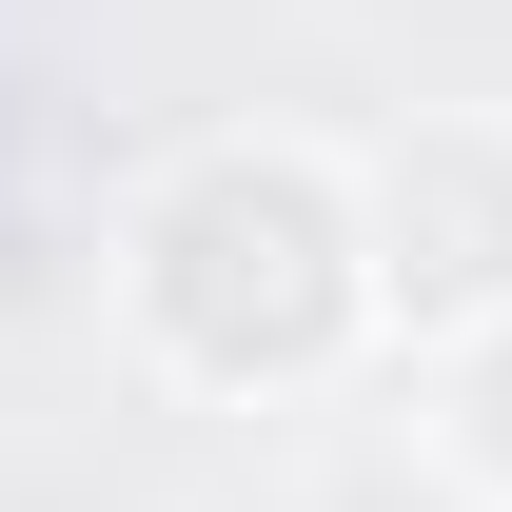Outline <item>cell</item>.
Returning a JSON list of instances; mask_svg holds the SVG:
<instances>
[{
  "instance_id": "obj_1",
  "label": "cell",
  "mask_w": 512,
  "mask_h": 512,
  "mask_svg": "<svg viewBox=\"0 0 512 512\" xmlns=\"http://www.w3.org/2000/svg\"><path fill=\"white\" fill-rule=\"evenodd\" d=\"M119 316L197 394H316L375 335L355 158H316V138H197L178 178L119 217Z\"/></svg>"
},
{
  "instance_id": "obj_2",
  "label": "cell",
  "mask_w": 512,
  "mask_h": 512,
  "mask_svg": "<svg viewBox=\"0 0 512 512\" xmlns=\"http://www.w3.org/2000/svg\"><path fill=\"white\" fill-rule=\"evenodd\" d=\"M355 256H375V335L453 355L512 316V119H414L355 158Z\"/></svg>"
},
{
  "instance_id": "obj_3",
  "label": "cell",
  "mask_w": 512,
  "mask_h": 512,
  "mask_svg": "<svg viewBox=\"0 0 512 512\" xmlns=\"http://www.w3.org/2000/svg\"><path fill=\"white\" fill-rule=\"evenodd\" d=\"M434 453L473 473V493L512 512V316H473L453 335V394H434Z\"/></svg>"
}]
</instances>
